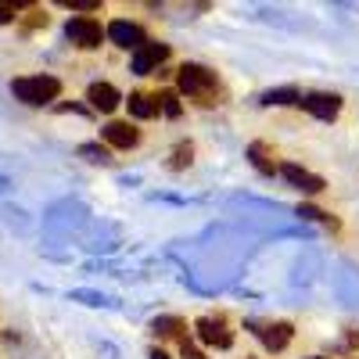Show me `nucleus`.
<instances>
[{"instance_id": "17", "label": "nucleus", "mask_w": 359, "mask_h": 359, "mask_svg": "<svg viewBox=\"0 0 359 359\" xmlns=\"http://www.w3.org/2000/svg\"><path fill=\"white\" fill-rule=\"evenodd\" d=\"M191 162H194V144H191V140H180L172 151H169V169L180 172V169H187Z\"/></svg>"}, {"instance_id": "20", "label": "nucleus", "mask_w": 359, "mask_h": 359, "mask_svg": "<svg viewBox=\"0 0 359 359\" xmlns=\"http://www.w3.org/2000/svg\"><path fill=\"white\" fill-rule=\"evenodd\" d=\"M79 155L86 162H97V165H108L111 162V151H108L104 144H79Z\"/></svg>"}, {"instance_id": "10", "label": "nucleus", "mask_w": 359, "mask_h": 359, "mask_svg": "<svg viewBox=\"0 0 359 359\" xmlns=\"http://www.w3.org/2000/svg\"><path fill=\"white\" fill-rule=\"evenodd\" d=\"M101 140H104V147H115V151H130V147H137L140 144V130L133 126V123H108L104 130H101Z\"/></svg>"}, {"instance_id": "3", "label": "nucleus", "mask_w": 359, "mask_h": 359, "mask_svg": "<svg viewBox=\"0 0 359 359\" xmlns=\"http://www.w3.org/2000/svg\"><path fill=\"white\" fill-rule=\"evenodd\" d=\"M65 36L79 50H97L104 43V29H101V22L94 15H72L65 22Z\"/></svg>"}, {"instance_id": "4", "label": "nucleus", "mask_w": 359, "mask_h": 359, "mask_svg": "<svg viewBox=\"0 0 359 359\" xmlns=\"http://www.w3.org/2000/svg\"><path fill=\"white\" fill-rule=\"evenodd\" d=\"M165 62H169V43L147 40L144 47H137V50H133V62H130V69H133L137 76H151V72H158Z\"/></svg>"}, {"instance_id": "7", "label": "nucleus", "mask_w": 359, "mask_h": 359, "mask_svg": "<svg viewBox=\"0 0 359 359\" xmlns=\"http://www.w3.org/2000/svg\"><path fill=\"white\" fill-rule=\"evenodd\" d=\"M104 36H108L115 47H123V50H137V47H144V43H147L144 29H140L137 22H126V18H115V22H108Z\"/></svg>"}, {"instance_id": "13", "label": "nucleus", "mask_w": 359, "mask_h": 359, "mask_svg": "<svg viewBox=\"0 0 359 359\" xmlns=\"http://www.w3.org/2000/svg\"><path fill=\"white\" fill-rule=\"evenodd\" d=\"M248 162L262 172V176H273L277 169H280V162H277V155H273V147L269 144H262V140H255V144H248Z\"/></svg>"}, {"instance_id": "26", "label": "nucleus", "mask_w": 359, "mask_h": 359, "mask_svg": "<svg viewBox=\"0 0 359 359\" xmlns=\"http://www.w3.org/2000/svg\"><path fill=\"white\" fill-rule=\"evenodd\" d=\"M313 359H323V355H313Z\"/></svg>"}, {"instance_id": "5", "label": "nucleus", "mask_w": 359, "mask_h": 359, "mask_svg": "<svg viewBox=\"0 0 359 359\" xmlns=\"http://www.w3.org/2000/svg\"><path fill=\"white\" fill-rule=\"evenodd\" d=\"M248 327L259 334V341H262L269 352H284V348L291 345V338H294V327H291L287 320H273V323H255V320H248Z\"/></svg>"}, {"instance_id": "21", "label": "nucleus", "mask_w": 359, "mask_h": 359, "mask_svg": "<svg viewBox=\"0 0 359 359\" xmlns=\"http://www.w3.org/2000/svg\"><path fill=\"white\" fill-rule=\"evenodd\" d=\"M72 11H101V0H62Z\"/></svg>"}, {"instance_id": "9", "label": "nucleus", "mask_w": 359, "mask_h": 359, "mask_svg": "<svg viewBox=\"0 0 359 359\" xmlns=\"http://www.w3.org/2000/svg\"><path fill=\"white\" fill-rule=\"evenodd\" d=\"M277 172L287 180L294 191H302V194H320V191L327 187L323 176H316V172H309V169H302V165H294V162H280Z\"/></svg>"}, {"instance_id": "18", "label": "nucleus", "mask_w": 359, "mask_h": 359, "mask_svg": "<svg viewBox=\"0 0 359 359\" xmlns=\"http://www.w3.org/2000/svg\"><path fill=\"white\" fill-rule=\"evenodd\" d=\"M50 18H47V11L43 8H29L25 15H18V29L22 33H33V29H43Z\"/></svg>"}, {"instance_id": "15", "label": "nucleus", "mask_w": 359, "mask_h": 359, "mask_svg": "<svg viewBox=\"0 0 359 359\" xmlns=\"http://www.w3.org/2000/svg\"><path fill=\"white\" fill-rule=\"evenodd\" d=\"M262 104H269V108H284V104H302V94H298L294 86H277V90H266V94L259 97Z\"/></svg>"}, {"instance_id": "14", "label": "nucleus", "mask_w": 359, "mask_h": 359, "mask_svg": "<svg viewBox=\"0 0 359 359\" xmlns=\"http://www.w3.org/2000/svg\"><path fill=\"white\" fill-rule=\"evenodd\" d=\"M123 101H126V108H130V115H133V118H155V115H158L155 97L140 94V90H133V94H130V97H123Z\"/></svg>"}, {"instance_id": "22", "label": "nucleus", "mask_w": 359, "mask_h": 359, "mask_svg": "<svg viewBox=\"0 0 359 359\" xmlns=\"http://www.w3.org/2000/svg\"><path fill=\"white\" fill-rule=\"evenodd\" d=\"M18 22V8L15 4H0V25H11Z\"/></svg>"}, {"instance_id": "16", "label": "nucleus", "mask_w": 359, "mask_h": 359, "mask_svg": "<svg viewBox=\"0 0 359 359\" xmlns=\"http://www.w3.org/2000/svg\"><path fill=\"white\" fill-rule=\"evenodd\" d=\"M155 108L165 115V118H180V115H184V104H180V94H176V90H158V94H155Z\"/></svg>"}, {"instance_id": "2", "label": "nucleus", "mask_w": 359, "mask_h": 359, "mask_svg": "<svg viewBox=\"0 0 359 359\" xmlns=\"http://www.w3.org/2000/svg\"><path fill=\"white\" fill-rule=\"evenodd\" d=\"M11 94L29 108H43L62 97V79L57 76H18L11 83Z\"/></svg>"}, {"instance_id": "25", "label": "nucleus", "mask_w": 359, "mask_h": 359, "mask_svg": "<svg viewBox=\"0 0 359 359\" xmlns=\"http://www.w3.org/2000/svg\"><path fill=\"white\" fill-rule=\"evenodd\" d=\"M147 359H172L165 348H151V352H147Z\"/></svg>"}, {"instance_id": "8", "label": "nucleus", "mask_w": 359, "mask_h": 359, "mask_svg": "<svg viewBox=\"0 0 359 359\" xmlns=\"http://www.w3.org/2000/svg\"><path fill=\"white\" fill-rule=\"evenodd\" d=\"M302 108L309 115H316L320 123H334L338 111H341V97L327 94V90H313V94H302Z\"/></svg>"}, {"instance_id": "24", "label": "nucleus", "mask_w": 359, "mask_h": 359, "mask_svg": "<svg viewBox=\"0 0 359 359\" xmlns=\"http://www.w3.org/2000/svg\"><path fill=\"white\" fill-rule=\"evenodd\" d=\"M345 348H359V327H348V334H345Z\"/></svg>"}, {"instance_id": "23", "label": "nucleus", "mask_w": 359, "mask_h": 359, "mask_svg": "<svg viewBox=\"0 0 359 359\" xmlns=\"http://www.w3.org/2000/svg\"><path fill=\"white\" fill-rule=\"evenodd\" d=\"M180 359H205V352L194 348L191 341H184V345H180Z\"/></svg>"}, {"instance_id": "6", "label": "nucleus", "mask_w": 359, "mask_h": 359, "mask_svg": "<svg viewBox=\"0 0 359 359\" xmlns=\"http://www.w3.org/2000/svg\"><path fill=\"white\" fill-rule=\"evenodd\" d=\"M194 331L205 345H212V348H230L233 345V331H230V323L223 316H198Z\"/></svg>"}, {"instance_id": "19", "label": "nucleus", "mask_w": 359, "mask_h": 359, "mask_svg": "<svg viewBox=\"0 0 359 359\" xmlns=\"http://www.w3.org/2000/svg\"><path fill=\"white\" fill-rule=\"evenodd\" d=\"M298 216H302V219H316V223L331 226V230H338V226H341L331 212H323V208H316V205H298Z\"/></svg>"}, {"instance_id": "11", "label": "nucleus", "mask_w": 359, "mask_h": 359, "mask_svg": "<svg viewBox=\"0 0 359 359\" xmlns=\"http://www.w3.org/2000/svg\"><path fill=\"white\" fill-rule=\"evenodd\" d=\"M86 101H90V111H101V115H111L118 104H123V94L111 86V83H90L86 86Z\"/></svg>"}, {"instance_id": "1", "label": "nucleus", "mask_w": 359, "mask_h": 359, "mask_svg": "<svg viewBox=\"0 0 359 359\" xmlns=\"http://www.w3.org/2000/svg\"><path fill=\"white\" fill-rule=\"evenodd\" d=\"M176 94L191 97L201 108H212V104H219L223 90H219V79H216V72L208 69V65L184 62V65L176 69Z\"/></svg>"}, {"instance_id": "27", "label": "nucleus", "mask_w": 359, "mask_h": 359, "mask_svg": "<svg viewBox=\"0 0 359 359\" xmlns=\"http://www.w3.org/2000/svg\"><path fill=\"white\" fill-rule=\"evenodd\" d=\"M248 359H252V355H248Z\"/></svg>"}, {"instance_id": "12", "label": "nucleus", "mask_w": 359, "mask_h": 359, "mask_svg": "<svg viewBox=\"0 0 359 359\" xmlns=\"http://www.w3.org/2000/svg\"><path fill=\"white\" fill-rule=\"evenodd\" d=\"M151 334L158 341H180V345H184L187 341V320L184 316H158L151 323Z\"/></svg>"}]
</instances>
